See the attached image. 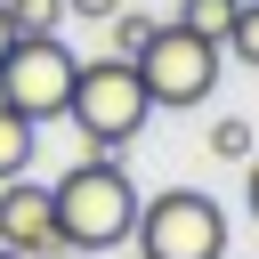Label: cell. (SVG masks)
Listing matches in <instances>:
<instances>
[{
  "label": "cell",
  "instance_id": "4",
  "mask_svg": "<svg viewBox=\"0 0 259 259\" xmlns=\"http://www.w3.org/2000/svg\"><path fill=\"white\" fill-rule=\"evenodd\" d=\"M219 65H227V49H219V40H202V32H186L178 16H162V24H154V40L138 49V81H146L154 113H162V105H170V113L202 105V97L219 89Z\"/></svg>",
  "mask_w": 259,
  "mask_h": 259
},
{
  "label": "cell",
  "instance_id": "8",
  "mask_svg": "<svg viewBox=\"0 0 259 259\" xmlns=\"http://www.w3.org/2000/svg\"><path fill=\"white\" fill-rule=\"evenodd\" d=\"M235 8H243V0H178V24L227 49V32H235Z\"/></svg>",
  "mask_w": 259,
  "mask_h": 259
},
{
  "label": "cell",
  "instance_id": "17",
  "mask_svg": "<svg viewBox=\"0 0 259 259\" xmlns=\"http://www.w3.org/2000/svg\"><path fill=\"white\" fill-rule=\"evenodd\" d=\"M170 8H178V0H170Z\"/></svg>",
  "mask_w": 259,
  "mask_h": 259
},
{
  "label": "cell",
  "instance_id": "5",
  "mask_svg": "<svg viewBox=\"0 0 259 259\" xmlns=\"http://www.w3.org/2000/svg\"><path fill=\"white\" fill-rule=\"evenodd\" d=\"M73 73H81V57H73L57 32L16 40V49L0 57V105L24 113L32 130H49V121H65V105H73Z\"/></svg>",
  "mask_w": 259,
  "mask_h": 259
},
{
  "label": "cell",
  "instance_id": "16",
  "mask_svg": "<svg viewBox=\"0 0 259 259\" xmlns=\"http://www.w3.org/2000/svg\"><path fill=\"white\" fill-rule=\"evenodd\" d=\"M0 259H24V251H8V243H0Z\"/></svg>",
  "mask_w": 259,
  "mask_h": 259
},
{
  "label": "cell",
  "instance_id": "12",
  "mask_svg": "<svg viewBox=\"0 0 259 259\" xmlns=\"http://www.w3.org/2000/svg\"><path fill=\"white\" fill-rule=\"evenodd\" d=\"M227 57L259 73V0H243V8H235V32H227Z\"/></svg>",
  "mask_w": 259,
  "mask_h": 259
},
{
  "label": "cell",
  "instance_id": "15",
  "mask_svg": "<svg viewBox=\"0 0 259 259\" xmlns=\"http://www.w3.org/2000/svg\"><path fill=\"white\" fill-rule=\"evenodd\" d=\"M8 49H16V24H8V8H0V57H8Z\"/></svg>",
  "mask_w": 259,
  "mask_h": 259
},
{
  "label": "cell",
  "instance_id": "13",
  "mask_svg": "<svg viewBox=\"0 0 259 259\" xmlns=\"http://www.w3.org/2000/svg\"><path fill=\"white\" fill-rule=\"evenodd\" d=\"M113 8H130V0H65V16H89V24H105Z\"/></svg>",
  "mask_w": 259,
  "mask_h": 259
},
{
  "label": "cell",
  "instance_id": "6",
  "mask_svg": "<svg viewBox=\"0 0 259 259\" xmlns=\"http://www.w3.org/2000/svg\"><path fill=\"white\" fill-rule=\"evenodd\" d=\"M0 243L24 251V259H65V235H57V202L49 186L24 170V178H0Z\"/></svg>",
  "mask_w": 259,
  "mask_h": 259
},
{
  "label": "cell",
  "instance_id": "2",
  "mask_svg": "<svg viewBox=\"0 0 259 259\" xmlns=\"http://www.w3.org/2000/svg\"><path fill=\"white\" fill-rule=\"evenodd\" d=\"M65 121L81 130V146H89V154H121V146L154 121V97H146V81H138V65H130V57H81Z\"/></svg>",
  "mask_w": 259,
  "mask_h": 259
},
{
  "label": "cell",
  "instance_id": "14",
  "mask_svg": "<svg viewBox=\"0 0 259 259\" xmlns=\"http://www.w3.org/2000/svg\"><path fill=\"white\" fill-rule=\"evenodd\" d=\"M243 210H251V219H259V154H251V162H243Z\"/></svg>",
  "mask_w": 259,
  "mask_h": 259
},
{
  "label": "cell",
  "instance_id": "11",
  "mask_svg": "<svg viewBox=\"0 0 259 259\" xmlns=\"http://www.w3.org/2000/svg\"><path fill=\"white\" fill-rule=\"evenodd\" d=\"M202 146H210V154H219V162H251V154H259V146H251V121H243V113H219V121H210V138H202Z\"/></svg>",
  "mask_w": 259,
  "mask_h": 259
},
{
  "label": "cell",
  "instance_id": "10",
  "mask_svg": "<svg viewBox=\"0 0 259 259\" xmlns=\"http://www.w3.org/2000/svg\"><path fill=\"white\" fill-rule=\"evenodd\" d=\"M0 8H8L16 40H40V32H57V24H65V0H0Z\"/></svg>",
  "mask_w": 259,
  "mask_h": 259
},
{
  "label": "cell",
  "instance_id": "9",
  "mask_svg": "<svg viewBox=\"0 0 259 259\" xmlns=\"http://www.w3.org/2000/svg\"><path fill=\"white\" fill-rule=\"evenodd\" d=\"M154 24H162V16H138V8H113V16H105V32H113V49H105V57H130V65H138V49L154 40Z\"/></svg>",
  "mask_w": 259,
  "mask_h": 259
},
{
  "label": "cell",
  "instance_id": "3",
  "mask_svg": "<svg viewBox=\"0 0 259 259\" xmlns=\"http://www.w3.org/2000/svg\"><path fill=\"white\" fill-rule=\"evenodd\" d=\"M130 243L138 259H227V210L202 186H162L154 202H138Z\"/></svg>",
  "mask_w": 259,
  "mask_h": 259
},
{
  "label": "cell",
  "instance_id": "7",
  "mask_svg": "<svg viewBox=\"0 0 259 259\" xmlns=\"http://www.w3.org/2000/svg\"><path fill=\"white\" fill-rule=\"evenodd\" d=\"M32 146H40V130L0 105V178H24V170H32Z\"/></svg>",
  "mask_w": 259,
  "mask_h": 259
},
{
  "label": "cell",
  "instance_id": "1",
  "mask_svg": "<svg viewBox=\"0 0 259 259\" xmlns=\"http://www.w3.org/2000/svg\"><path fill=\"white\" fill-rule=\"evenodd\" d=\"M49 202H57V235H65V251H121L130 243V227H138V186H130V170L113 162V154H81L57 186H49Z\"/></svg>",
  "mask_w": 259,
  "mask_h": 259
}]
</instances>
